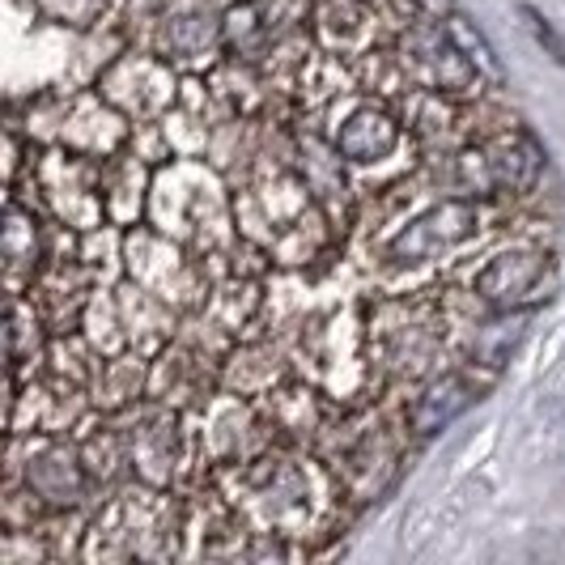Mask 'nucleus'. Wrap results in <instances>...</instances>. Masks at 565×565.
<instances>
[{
	"label": "nucleus",
	"mask_w": 565,
	"mask_h": 565,
	"mask_svg": "<svg viewBox=\"0 0 565 565\" xmlns=\"http://www.w3.org/2000/svg\"><path fill=\"white\" fill-rule=\"evenodd\" d=\"M519 13H523V22H527V30L536 34L540 47H548V56L557 60V64H565V39L553 30V22L540 13V9H532V4H519Z\"/></svg>",
	"instance_id": "f257e3e1"
}]
</instances>
